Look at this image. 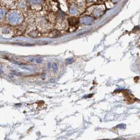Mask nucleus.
<instances>
[{"instance_id":"obj_1","label":"nucleus","mask_w":140,"mask_h":140,"mask_svg":"<svg viewBox=\"0 0 140 140\" xmlns=\"http://www.w3.org/2000/svg\"><path fill=\"white\" fill-rule=\"evenodd\" d=\"M7 21L8 23L12 25H18L22 23L23 16L21 13L18 11H11L7 14Z\"/></svg>"},{"instance_id":"obj_2","label":"nucleus","mask_w":140,"mask_h":140,"mask_svg":"<svg viewBox=\"0 0 140 140\" xmlns=\"http://www.w3.org/2000/svg\"><path fill=\"white\" fill-rule=\"evenodd\" d=\"M104 8L102 6H96L92 11V14L94 16L99 17L103 14Z\"/></svg>"},{"instance_id":"obj_3","label":"nucleus","mask_w":140,"mask_h":140,"mask_svg":"<svg viewBox=\"0 0 140 140\" xmlns=\"http://www.w3.org/2000/svg\"><path fill=\"white\" fill-rule=\"evenodd\" d=\"M94 20V19L92 16H85L80 19V22L83 24L88 25V24H92Z\"/></svg>"},{"instance_id":"obj_4","label":"nucleus","mask_w":140,"mask_h":140,"mask_svg":"<svg viewBox=\"0 0 140 140\" xmlns=\"http://www.w3.org/2000/svg\"><path fill=\"white\" fill-rule=\"evenodd\" d=\"M79 11V8L78 5H76V4H72L70 7V13L71 14L73 15L77 14L78 13Z\"/></svg>"},{"instance_id":"obj_5","label":"nucleus","mask_w":140,"mask_h":140,"mask_svg":"<svg viewBox=\"0 0 140 140\" xmlns=\"http://www.w3.org/2000/svg\"><path fill=\"white\" fill-rule=\"evenodd\" d=\"M2 34L3 36H7V37H10L11 36V29L10 28L8 27H5L3 28H2Z\"/></svg>"},{"instance_id":"obj_6","label":"nucleus","mask_w":140,"mask_h":140,"mask_svg":"<svg viewBox=\"0 0 140 140\" xmlns=\"http://www.w3.org/2000/svg\"><path fill=\"white\" fill-rule=\"evenodd\" d=\"M28 1L32 5H40L43 2V0H28Z\"/></svg>"},{"instance_id":"obj_7","label":"nucleus","mask_w":140,"mask_h":140,"mask_svg":"<svg viewBox=\"0 0 140 140\" xmlns=\"http://www.w3.org/2000/svg\"><path fill=\"white\" fill-rule=\"evenodd\" d=\"M6 15V11L5 8H0V19H3Z\"/></svg>"},{"instance_id":"obj_8","label":"nucleus","mask_w":140,"mask_h":140,"mask_svg":"<svg viewBox=\"0 0 140 140\" xmlns=\"http://www.w3.org/2000/svg\"><path fill=\"white\" fill-rule=\"evenodd\" d=\"M18 6L19 7H20V8H24L25 7H26L27 5V3L24 0H21L18 3Z\"/></svg>"},{"instance_id":"obj_9","label":"nucleus","mask_w":140,"mask_h":140,"mask_svg":"<svg viewBox=\"0 0 140 140\" xmlns=\"http://www.w3.org/2000/svg\"><path fill=\"white\" fill-rule=\"evenodd\" d=\"M69 24L71 25H74L78 23V19L75 18H72L69 20Z\"/></svg>"},{"instance_id":"obj_10","label":"nucleus","mask_w":140,"mask_h":140,"mask_svg":"<svg viewBox=\"0 0 140 140\" xmlns=\"http://www.w3.org/2000/svg\"><path fill=\"white\" fill-rule=\"evenodd\" d=\"M110 1H111L113 3H116L119 1L120 0H110Z\"/></svg>"},{"instance_id":"obj_11","label":"nucleus","mask_w":140,"mask_h":140,"mask_svg":"<svg viewBox=\"0 0 140 140\" xmlns=\"http://www.w3.org/2000/svg\"><path fill=\"white\" fill-rule=\"evenodd\" d=\"M86 1L88 2H94L96 1V0H86Z\"/></svg>"}]
</instances>
